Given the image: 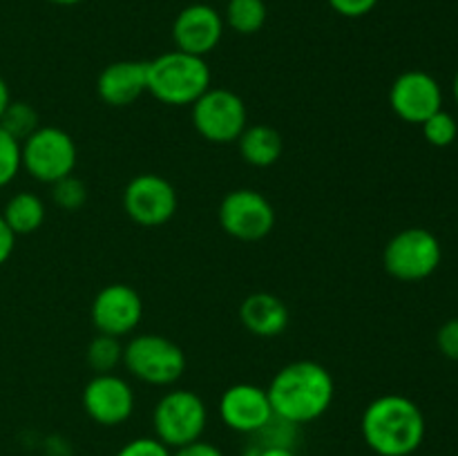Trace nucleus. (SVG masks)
<instances>
[{
  "label": "nucleus",
  "mask_w": 458,
  "mask_h": 456,
  "mask_svg": "<svg viewBox=\"0 0 458 456\" xmlns=\"http://www.w3.org/2000/svg\"><path fill=\"white\" fill-rule=\"evenodd\" d=\"M335 13L344 18H362L376 9L380 0H327Z\"/></svg>",
  "instance_id": "29"
},
{
  "label": "nucleus",
  "mask_w": 458,
  "mask_h": 456,
  "mask_svg": "<svg viewBox=\"0 0 458 456\" xmlns=\"http://www.w3.org/2000/svg\"><path fill=\"white\" fill-rule=\"evenodd\" d=\"M268 9L264 0H228L224 12V25L231 27L235 34H258L264 27Z\"/></svg>",
  "instance_id": "20"
},
{
  "label": "nucleus",
  "mask_w": 458,
  "mask_h": 456,
  "mask_svg": "<svg viewBox=\"0 0 458 456\" xmlns=\"http://www.w3.org/2000/svg\"><path fill=\"white\" fill-rule=\"evenodd\" d=\"M0 128L7 134H12L18 143L25 141L30 134H34L38 125V112L25 101H12L7 106V110L0 116Z\"/></svg>",
  "instance_id": "22"
},
{
  "label": "nucleus",
  "mask_w": 458,
  "mask_h": 456,
  "mask_svg": "<svg viewBox=\"0 0 458 456\" xmlns=\"http://www.w3.org/2000/svg\"><path fill=\"white\" fill-rule=\"evenodd\" d=\"M148 92V61H116L103 67L97 79V94L112 107L132 106Z\"/></svg>",
  "instance_id": "16"
},
{
  "label": "nucleus",
  "mask_w": 458,
  "mask_h": 456,
  "mask_svg": "<svg viewBox=\"0 0 458 456\" xmlns=\"http://www.w3.org/2000/svg\"><path fill=\"white\" fill-rule=\"evenodd\" d=\"M210 79L206 58L179 49L148 61V92L165 106H192L210 88Z\"/></svg>",
  "instance_id": "3"
},
{
  "label": "nucleus",
  "mask_w": 458,
  "mask_h": 456,
  "mask_svg": "<svg viewBox=\"0 0 458 456\" xmlns=\"http://www.w3.org/2000/svg\"><path fill=\"white\" fill-rule=\"evenodd\" d=\"M389 106L398 119L420 125L434 112L443 110V89L428 72H403L389 88Z\"/></svg>",
  "instance_id": "11"
},
{
  "label": "nucleus",
  "mask_w": 458,
  "mask_h": 456,
  "mask_svg": "<svg viewBox=\"0 0 458 456\" xmlns=\"http://www.w3.org/2000/svg\"><path fill=\"white\" fill-rule=\"evenodd\" d=\"M219 226L240 241H259L276 226V210L262 192L237 188L219 204Z\"/></svg>",
  "instance_id": "9"
},
{
  "label": "nucleus",
  "mask_w": 458,
  "mask_h": 456,
  "mask_svg": "<svg viewBox=\"0 0 458 456\" xmlns=\"http://www.w3.org/2000/svg\"><path fill=\"white\" fill-rule=\"evenodd\" d=\"M22 168L40 183H54L74 174L79 150L65 130L43 125L21 143Z\"/></svg>",
  "instance_id": "7"
},
{
  "label": "nucleus",
  "mask_w": 458,
  "mask_h": 456,
  "mask_svg": "<svg viewBox=\"0 0 458 456\" xmlns=\"http://www.w3.org/2000/svg\"><path fill=\"white\" fill-rule=\"evenodd\" d=\"M452 92H454V98H456V103H458V72H456V76H454V83H452Z\"/></svg>",
  "instance_id": "35"
},
{
  "label": "nucleus",
  "mask_w": 458,
  "mask_h": 456,
  "mask_svg": "<svg viewBox=\"0 0 458 456\" xmlns=\"http://www.w3.org/2000/svg\"><path fill=\"white\" fill-rule=\"evenodd\" d=\"M83 410L103 427L123 425L134 411V392L116 374H97L83 389Z\"/></svg>",
  "instance_id": "12"
},
{
  "label": "nucleus",
  "mask_w": 458,
  "mask_h": 456,
  "mask_svg": "<svg viewBox=\"0 0 458 456\" xmlns=\"http://www.w3.org/2000/svg\"><path fill=\"white\" fill-rule=\"evenodd\" d=\"M173 456H224V452L217 445H213V443H206L199 438V441L177 447Z\"/></svg>",
  "instance_id": "30"
},
{
  "label": "nucleus",
  "mask_w": 458,
  "mask_h": 456,
  "mask_svg": "<svg viewBox=\"0 0 458 456\" xmlns=\"http://www.w3.org/2000/svg\"><path fill=\"white\" fill-rule=\"evenodd\" d=\"M12 103V94H9V85L7 80L0 76V116H3V112L7 110V106Z\"/></svg>",
  "instance_id": "33"
},
{
  "label": "nucleus",
  "mask_w": 458,
  "mask_h": 456,
  "mask_svg": "<svg viewBox=\"0 0 458 456\" xmlns=\"http://www.w3.org/2000/svg\"><path fill=\"white\" fill-rule=\"evenodd\" d=\"M208 423L206 402L191 389H173L164 393L152 411L155 434L170 450L199 441Z\"/></svg>",
  "instance_id": "5"
},
{
  "label": "nucleus",
  "mask_w": 458,
  "mask_h": 456,
  "mask_svg": "<svg viewBox=\"0 0 458 456\" xmlns=\"http://www.w3.org/2000/svg\"><path fill=\"white\" fill-rule=\"evenodd\" d=\"M116 456H173V450L159 441L157 436H141L125 443Z\"/></svg>",
  "instance_id": "27"
},
{
  "label": "nucleus",
  "mask_w": 458,
  "mask_h": 456,
  "mask_svg": "<svg viewBox=\"0 0 458 456\" xmlns=\"http://www.w3.org/2000/svg\"><path fill=\"white\" fill-rule=\"evenodd\" d=\"M143 317V300L132 286L107 284L92 302V322L98 334L121 335L132 334Z\"/></svg>",
  "instance_id": "13"
},
{
  "label": "nucleus",
  "mask_w": 458,
  "mask_h": 456,
  "mask_svg": "<svg viewBox=\"0 0 458 456\" xmlns=\"http://www.w3.org/2000/svg\"><path fill=\"white\" fill-rule=\"evenodd\" d=\"M224 36V16L206 3L186 4L173 22V40L179 52L206 58Z\"/></svg>",
  "instance_id": "14"
},
{
  "label": "nucleus",
  "mask_w": 458,
  "mask_h": 456,
  "mask_svg": "<svg viewBox=\"0 0 458 456\" xmlns=\"http://www.w3.org/2000/svg\"><path fill=\"white\" fill-rule=\"evenodd\" d=\"M237 148L246 164L255 165V168H268V165L277 164L284 152V139L277 132L273 125H246L244 132L237 139Z\"/></svg>",
  "instance_id": "18"
},
{
  "label": "nucleus",
  "mask_w": 458,
  "mask_h": 456,
  "mask_svg": "<svg viewBox=\"0 0 458 456\" xmlns=\"http://www.w3.org/2000/svg\"><path fill=\"white\" fill-rule=\"evenodd\" d=\"M240 320L258 338H277L289 326V308L277 295L259 291L242 302Z\"/></svg>",
  "instance_id": "17"
},
{
  "label": "nucleus",
  "mask_w": 458,
  "mask_h": 456,
  "mask_svg": "<svg viewBox=\"0 0 458 456\" xmlns=\"http://www.w3.org/2000/svg\"><path fill=\"white\" fill-rule=\"evenodd\" d=\"M177 190L165 177L155 173L137 174L123 190V208L134 224L157 228L168 224L177 213Z\"/></svg>",
  "instance_id": "10"
},
{
  "label": "nucleus",
  "mask_w": 458,
  "mask_h": 456,
  "mask_svg": "<svg viewBox=\"0 0 458 456\" xmlns=\"http://www.w3.org/2000/svg\"><path fill=\"white\" fill-rule=\"evenodd\" d=\"M123 365L141 383L168 387L186 371V356L165 335L139 334L123 344Z\"/></svg>",
  "instance_id": "4"
},
{
  "label": "nucleus",
  "mask_w": 458,
  "mask_h": 456,
  "mask_svg": "<svg viewBox=\"0 0 458 456\" xmlns=\"http://www.w3.org/2000/svg\"><path fill=\"white\" fill-rule=\"evenodd\" d=\"M13 246H16V235H13V231L7 226L3 215H0V266L12 258Z\"/></svg>",
  "instance_id": "31"
},
{
  "label": "nucleus",
  "mask_w": 458,
  "mask_h": 456,
  "mask_svg": "<svg viewBox=\"0 0 458 456\" xmlns=\"http://www.w3.org/2000/svg\"><path fill=\"white\" fill-rule=\"evenodd\" d=\"M360 432L378 456H411L425 441V416L411 398L385 393L362 411Z\"/></svg>",
  "instance_id": "2"
},
{
  "label": "nucleus",
  "mask_w": 458,
  "mask_h": 456,
  "mask_svg": "<svg viewBox=\"0 0 458 456\" xmlns=\"http://www.w3.org/2000/svg\"><path fill=\"white\" fill-rule=\"evenodd\" d=\"M22 170L21 143L0 128V188L9 186Z\"/></svg>",
  "instance_id": "26"
},
{
  "label": "nucleus",
  "mask_w": 458,
  "mask_h": 456,
  "mask_svg": "<svg viewBox=\"0 0 458 456\" xmlns=\"http://www.w3.org/2000/svg\"><path fill=\"white\" fill-rule=\"evenodd\" d=\"M258 456H298L295 450H289V447H259Z\"/></svg>",
  "instance_id": "32"
},
{
  "label": "nucleus",
  "mask_w": 458,
  "mask_h": 456,
  "mask_svg": "<svg viewBox=\"0 0 458 456\" xmlns=\"http://www.w3.org/2000/svg\"><path fill=\"white\" fill-rule=\"evenodd\" d=\"M219 418L228 429L240 434H255L273 418V407L267 389L259 384L237 383L219 398Z\"/></svg>",
  "instance_id": "15"
},
{
  "label": "nucleus",
  "mask_w": 458,
  "mask_h": 456,
  "mask_svg": "<svg viewBox=\"0 0 458 456\" xmlns=\"http://www.w3.org/2000/svg\"><path fill=\"white\" fill-rule=\"evenodd\" d=\"M47 3L58 4V7H74V4L85 3V0H47Z\"/></svg>",
  "instance_id": "34"
},
{
  "label": "nucleus",
  "mask_w": 458,
  "mask_h": 456,
  "mask_svg": "<svg viewBox=\"0 0 458 456\" xmlns=\"http://www.w3.org/2000/svg\"><path fill=\"white\" fill-rule=\"evenodd\" d=\"M423 125V137L429 146L434 148H447L456 141L458 137V123L454 116L445 110H438L429 116Z\"/></svg>",
  "instance_id": "24"
},
{
  "label": "nucleus",
  "mask_w": 458,
  "mask_h": 456,
  "mask_svg": "<svg viewBox=\"0 0 458 456\" xmlns=\"http://www.w3.org/2000/svg\"><path fill=\"white\" fill-rule=\"evenodd\" d=\"M192 125L210 143H235L249 125V110L240 94L208 88L192 103Z\"/></svg>",
  "instance_id": "8"
},
{
  "label": "nucleus",
  "mask_w": 458,
  "mask_h": 456,
  "mask_svg": "<svg viewBox=\"0 0 458 456\" xmlns=\"http://www.w3.org/2000/svg\"><path fill=\"white\" fill-rule=\"evenodd\" d=\"M3 219L7 222V226L12 228L13 235H30L36 232L45 222V204L38 195L34 192H16L13 197H9V201L4 204Z\"/></svg>",
  "instance_id": "19"
},
{
  "label": "nucleus",
  "mask_w": 458,
  "mask_h": 456,
  "mask_svg": "<svg viewBox=\"0 0 458 456\" xmlns=\"http://www.w3.org/2000/svg\"><path fill=\"white\" fill-rule=\"evenodd\" d=\"M273 414L307 425L329 411L335 398L334 376L316 360H295L282 367L267 387Z\"/></svg>",
  "instance_id": "1"
},
{
  "label": "nucleus",
  "mask_w": 458,
  "mask_h": 456,
  "mask_svg": "<svg viewBox=\"0 0 458 456\" xmlns=\"http://www.w3.org/2000/svg\"><path fill=\"white\" fill-rule=\"evenodd\" d=\"M443 259V246L432 231L405 228L387 241L383 253L385 271L401 282H420L432 275Z\"/></svg>",
  "instance_id": "6"
},
{
  "label": "nucleus",
  "mask_w": 458,
  "mask_h": 456,
  "mask_svg": "<svg viewBox=\"0 0 458 456\" xmlns=\"http://www.w3.org/2000/svg\"><path fill=\"white\" fill-rule=\"evenodd\" d=\"M85 358H88V365L92 367L94 374H114L116 367L123 362V344H121V338L98 334L97 338L89 340Z\"/></svg>",
  "instance_id": "21"
},
{
  "label": "nucleus",
  "mask_w": 458,
  "mask_h": 456,
  "mask_svg": "<svg viewBox=\"0 0 458 456\" xmlns=\"http://www.w3.org/2000/svg\"><path fill=\"white\" fill-rule=\"evenodd\" d=\"M437 347L447 360L458 362V317H452L438 329Z\"/></svg>",
  "instance_id": "28"
},
{
  "label": "nucleus",
  "mask_w": 458,
  "mask_h": 456,
  "mask_svg": "<svg viewBox=\"0 0 458 456\" xmlns=\"http://www.w3.org/2000/svg\"><path fill=\"white\" fill-rule=\"evenodd\" d=\"M52 197L58 208L74 213V210L83 208V204L88 201V186L74 174H67L52 183Z\"/></svg>",
  "instance_id": "25"
},
{
  "label": "nucleus",
  "mask_w": 458,
  "mask_h": 456,
  "mask_svg": "<svg viewBox=\"0 0 458 456\" xmlns=\"http://www.w3.org/2000/svg\"><path fill=\"white\" fill-rule=\"evenodd\" d=\"M298 429L300 425L289 423V420L280 418V416H273L262 429H258L253 436V445L258 447H289V450H295L298 445Z\"/></svg>",
  "instance_id": "23"
}]
</instances>
